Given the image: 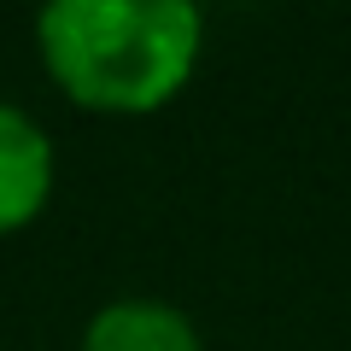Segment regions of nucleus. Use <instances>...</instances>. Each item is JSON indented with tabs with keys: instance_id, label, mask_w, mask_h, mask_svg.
<instances>
[{
	"instance_id": "f257e3e1",
	"label": "nucleus",
	"mask_w": 351,
	"mask_h": 351,
	"mask_svg": "<svg viewBox=\"0 0 351 351\" xmlns=\"http://www.w3.org/2000/svg\"><path fill=\"white\" fill-rule=\"evenodd\" d=\"M205 18L193 0H53L36 41L53 82L94 112H152L193 76Z\"/></svg>"
},
{
	"instance_id": "f03ea898",
	"label": "nucleus",
	"mask_w": 351,
	"mask_h": 351,
	"mask_svg": "<svg viewBox=\"0 0 351 351\" xmlns=\"http://www.w3.org/2000/svg\"><path fill=\"white\" fill-rule=\"evenodd\" d=\"M53 193V141L18 100H0V234L47 205Z\"/></svg>"
},
{
	"instance_id": "7ed1b4c3",
	"label": "nucleus",
	"mask_w": 351,
	"mask_h": 351,
	"mask_svg": "<svg viewBox=\"0 0 351 351\" xmlns=\"http://www.w3.org/2000/svg\"><path fill=\"white\" fill-rule=\"evenodd\" d=\"M82 351H205L199 328L170 299H112L88 316Z\"/></svg>"
}]
</instances>
